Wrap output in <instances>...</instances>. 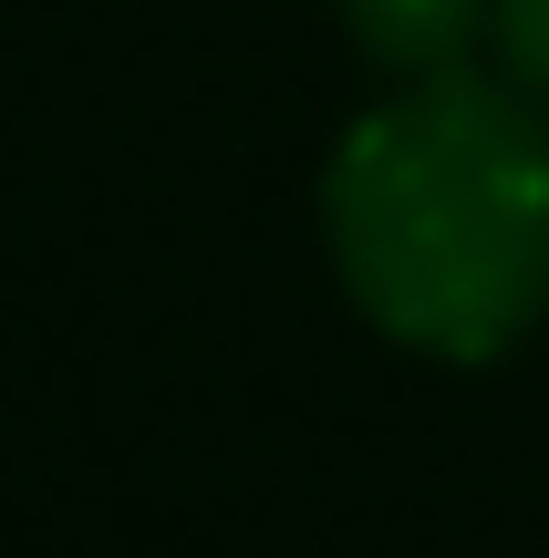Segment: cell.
<instances>
[{"instance_id":"6da1fadb","label":"cell","mask_w":549,"mask_h":558,"mask_svg":"<svg viewBox=\"0 0 549 558\" xmlns=\"http://www.w3.org/2000/svg\"><path fill=\"white\" fill-rule=\"evenodd\" d=\"M353 311L435 362H498L549 311V124L498 83L415 73L322 166Z\"/></svg>"},{"instance_id":"3957f363","label":"cell","mask_w":549,"mask_h":558,"mask_svg":"<svg viewBox=\"0 0 549 558\" xmlns=\"http://www.w3.org/2000/svg\"><path fill=\"white\" fill-rule=\"evenodd\" d=\"M488 21H498L509 73L529 83V94H549V0H488Z\"/></svg>"},{"instance_id":"7a4b0ae2","label":"cell","mask_w":549,"mask_h":558,"mask_svg":"<svg viewBox=\"0 0 549 558\" xmlns=\"http://www.w3.org/2000/svg\"><path fill=\"white\" fill-rule=\"evenodd\" d=\"M343 21L394 73H456V52L477 32V0H343Z\"/></svg>"}]
</instances>
